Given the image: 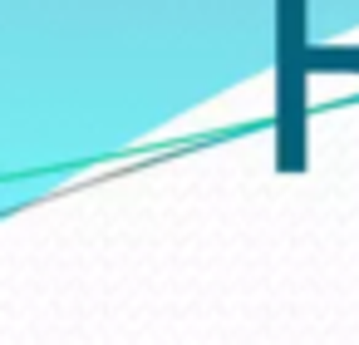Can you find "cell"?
I'll return each mask as SVG.
<instances>
[{"label":"cell","mask_w":359,"mask_h":345,"mask_svg":"<svg viewBox=\"0 0 359 345\" xmlns=\"http://www.w3.org/2000/svg\"><path fill=\"white\" fill-rule=\"evenodd\" d=\"M359 74V45H310V74Z\"/></svg>","instance_id":"cell-2"},{"label":"cell","mask_w":359,"mask_h":345,"mask_svg":"<svg viewBox=\"0 0 359 345\" xmlns=\"http://www.w3.org/2000/svg\"><path fill=\"white\" fill-rule=\"evenodd\" d=\"M305 79H310V40H305V0H280V50H276V168H305Z\"/></svg>","instance_id":"cell-1"}]
</instances>
